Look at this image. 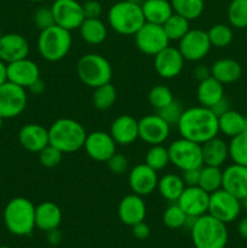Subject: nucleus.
Masks as SVG:
<instances>
[{"mask_svg": "<svg viewBox=\"0 0 247 248\" xmlns=\"http://www.w3.org/2000/svg\"><path fill=\"white\" fill-rule=\"evenodd\" d=\"M118 92L114 85L110 82L101 85V86L93 89L92 93V104L97 110H108L115 104Z\"/></svg>", "mask_w": 247, "mask_h": 248, "instance_id": "34", "label": "nucleus"}, {"mask_svg": "<svg viewBox=\"0 0 247 248\" xmlns=\"http://www.w3.org/2000/svg\"><path fill=\"white\" fill-rule=\"evenodd\" d=\"M184 57L178 47L167 46L154 56V68L162 79H173L182 73L184 68Z\"/></svg>", "mask_w": 247, "mask_h": 248, "instance_id": "16", "label": "nucleus"}, {"mask_svg": "<svg viewBox=\"0 0 247 248\" xmlns=\"http://www.w3.org/2000/svg\"><path fill=\"white\" fill-rule=\"evenodd\" d=\"M140 6L145 22L160 24V26H162L173 14L170 0H144Z\"/></svg>", "mask_w": 247, "mask_h": 248, "instance_id": "29", "label": "nucleus"}, {"mask_svg": "<svg viewBox=\"0 0 247 248\" xmlns=\"http://www.w3.org/2000/svg\"><path fill=\"white\" fill-rule=\"evenodd\" d=\"M245 131H247V116L245 119Z\"/></svg>", "mask_w": 247, "mask_h": 248, "instance_id": "59", "label": "nucleus"}, {"mask_svg": "<svg viewBox=\"0 0 247 248\" xmlns=\"http://www.w3.org/2000/svg\"><path fill=\"white\" fill-rule=\"evenodd\" d=\"M118 216L121 223L128 227L143 222L147 216V205L143 200V196L135 193L124 196L119 202Z\"/></svg>", "mask_w": 247, "mask_h": 248, "instance_id": "20", "label": "nucleus"}, {"mask_svg": "<svg viewBox=\"0 0 247 248\" xmlns=\"http://www.w3.org/2000/svg\"><path fill=\"white\" fill-rule=\"evenodd\" d=\"M18 142L28 152L39 153L46 145L50 144L48 128L40 125V124H27L19 130Z\"/></svg>", "mask_w": 247, "mask_h": 248, "instance_id": "23", "label": "nucleus"}, {"mask_svg": "<svg viewBox=\"0 0 247 248\" xmlns=\"http://www.w3.org/2000/svg\"><path fill=\"white\" fill-rule=\"evenodd\" d=\"M237 232L242 239L247 240V217H244L237 225Z\"/></svg>", "mask_w": 247, "mask_h": 248, "instance_id": "54", "label": "nucleus"}, {"mask_svg": "<svg viewBox=\"0 0 247 248\" xmlns=\"http://www.w3.org/2000/svg\"><path fill=\"white\" fill-rule=\"evenodd\" d=\"M62 210L52 201H44L35 206V228L41 232L58 229L62 223Z\"/></svg>", "mask_w": 247, "mask_h": 248, "instance_id": "25", "label": "nucleus"}, {"mask_svg": "<svg viewBox=\"0 0 247 248\" xmlns=\"http://www.w3.org/2000/svg\"><path fill=\"white\" fill-rule=\"evenodd\" d=\"M173 99L174 97L171 89L165 86V85H156V86L152 87L149 93H148V102L157 111L169 106Z\"/></svg>", "mask_w": 247, "mask_h": 248, "instance_id": "42", "label": "nucleus"}, {"mask_svg": "<svg viewBox=\"0 0 247 248\" xmlns=\"http://www.w3.org/2000/svg\"><path fill=\"white\" fill-rule=\"evenodd\" d=\"M222 188L241 201L247 198V166L237 164L228 166L223 171Z\"/></svg>", "mask_w": 247, "mask_h": 248, "instance_id": "22", "label": "nucleus"}, {"mask_svg": "<svg viewBox=\"0 0 247 248\" xmlns=\"http://www.w3.org/2000/svg\"><path fill=\"white\" fill-rule=\"evenodd\" d=\"M80 38L90 45H99L108 35V29L101 18H85L79 27Z\"/></svg>", "mask_w": 247, "mask_h": 248, "instance_id": "30", "label": "nucleus"}, {"mask_svg": "<svg viewBox=\"0 0 247 248\" xmlns=\"http://www.w3.org/2000/svg\"><path fill=\"white\" fill-rule=\"evenodd\" d=\"M208 39L213 47L224 48L232 43L234 33L232 27L224 23H217L207 31Z\"/></svg>", "mask_w": 247, "mask_h": 248, "instance_id": "37", "label": "nucleus"}, {"mask_svg": "<svg viewBox=\"0 0 247 248\" xmlns=\"http://www.w3.org/2000/svg\"><path fill=\"white\" fill-rule=\"evenodd\" d=\"M184 189L185 184L182 179V176L176 173H166L157 181L156 190L159 191L160 196L170 202H177Z\"/></svg>", "mask_w": 247, "mask_h": 248, "instance_id": "31", "label": "nucleus"}, {"mask_svg": "<svg viewBox=\"0 0 247 248\" xmlns=\"http://www.w3.org/2000/svg\"><path fill=\"white\" fill-rule=\"evenodd\" d=\"M162 27L170 41H179L190 31V21L173 12Z\"/></svg>", "mask_w": 247, "mask_h": 248, "instance_id": "33", "label": "nucleus"}, {"mask_svg": "<svg viewBox=\"0 0 247 248\" xmlns=\"http://www.w3.org/2000/svg\"><path fill=\"white\" fill-rule=\"evenodd\" d=\"M157 172L147 164H138L130 170L128 173V186L131 191L139 196L150 195L157 186Z\"/></svg>", "mask_w": 247, "mask_h": 248, "instance_id": "17", "label": "nucleus"}, {"mask_svg": "<svg viewBox=\"0 0 247 248\" xmlns=\"http://www.w3.org/2000/svg\"><path fill=\"white\" fill-rule=\"evenodd\" d=\"M193 74H194V78H195L198 81H202V80L207 79V78L211 77V68L207 67L206 64L200 63V64L195 65V68H194L193 70Z\"/></svg>", "mask_w": 247, "mask_h": 248, "instance_id": "50", "label": "nucleus"}, {"mask_svg": "<svg viewBox=\"0 0 247 248\" xmlns=\"http://www.w3.org/2000/svg\"><path fill=\"white\" fill-rule=\"evenodd\" d=\"M51 9L56 24L69 31L79 29L85 19L82 4L77 0H55Z\"/></svg>", "mask_w": 247, "mask_h": 248, "instance_id": "13", "label": "nucleus"}, {"mask_svg": "<svg viewBox=\"0 0 247 248\" xmlns=\"http://www.w3.org/2000/svg\"><path fill=\"white\" fill-rule=\"evenodd\" d=\"M107 166L111 173L124 174L128 170V160L124 154L115 153L107 160Z\"/></svg>", "mask_w": 247, "mask_h": 248, "instance_id": "46", "label": "nucleus"}, {"mask_svg": "<svg viewBox=\"0 0 247 248\" xmlns=\"http://www.w3.org/2000/svg\"><path fill=\"white\" fill-rule=\"evenodd\" d=\"M210 193L199 186H185L177 203L188 217L198 218L208 212Z\"/></svg>", "mask_w": 247, "mask_h": 248, "instance_id": "18", "label": "nucleus"}, {"mask_svg": "<svg viewBox=\"0 0 247 248\" xmlns=\"http://www.w3.org/2000/svg\"><path fill=\"white\" fill-rule=\"evenodd\" d=\"M132 234L137 240H147L150 236V228L147 223L143 222L137 223V224L132 225Z\"/></svg>", "mask_w": 247, "mask_h": 248, "instance_id": "49", "label": "nucleus"}, {"mask_svg": "<svg viewBox=\"0 0 247 248\" xmlns=\"http://www.w3.org/2000/svg\"><path fill=\"white\" fill-rule=\"evenodd\" d=\"M133 36L138 50L148 56H155L170 45V39L160 24L145 22Z\"/></svg>", "mask_w": 247, "mask_h": 248, "instance_id": "11", "label": "nucleus"}, {"mask_svg": "<svg viewBox=\"0 0 247 248\" xmlns=\"http://www.w3.org/2000/svg\"><path fill=\"white\" fill-rule=\"evenodd\" d=\"M45 89H46L45 82H44V80L40 78V79L36 80L35 82H33V84L28 87V91L31 92L33 94H41L44 93Z\"/></svg>", "mask_w": 247, "mask_h": 248, "instance_id": "53", "label": "nucleus"}, {"mask_svg": "<svg viewBox=\"0 0 247 248\" xmlns=\"http://www.w3.org/2000/svg\"><path fill=\"white\" fill-rule=\"evenodd\" d=\"M210 39L207 31L190 29L183 38L179 40L178 50L181 51L184 60L189 62H200L211 51Z\"/></svg>", "mask_w": 247, "mask_h": 248, "instance_id": "12", "label": "nucleus"}, {"mask_svg": "<svg viewBox=\"0 0 247 248\" xmlns=\"http://www.w3.org/2000/svg\"><path fill=\"white\" fill-rule=\"evenodd\" d=\"M227 16L229 24L234 28H247V0H232Z\"/></svg>", "mask_w": 247, "mask_h": 248, "instance_id": "38", "label": "nucleus"}, {"mask_svg": "<svg viewBox=\"0 0 247 248\" xmlns=\"http://www.w3.org/2000/svg\"><path fill=\"white\" fill-rule=\"evenodd\" d=\"M224 96V85L213 77L199 81L196 89V98L200 106L211 108Z\"/></svg>", "mask_w": 247, "mask_h": 248, "instance_id": "27", "label": "nucleus"}, {"mask_svg": "<svg viewBox=\"0 0 247 248\" xmlns=\"http://www.w3.org/2000/svg\"><path fill=\"white\" fill-rule=\"evenodd\" d=\"M242 75V67L232 58H220L211 65V77L223 85L237 81Z\"/></svg>", "mask_w": 247, "mask_h": 248, "instance_id": "28", "label": "nucleus"}, {"mask_svg": "<svg viewBox=\"0 0 247 248\" xmlns=\"http://www.w3.org/2000/svg\"><path fill=\"white\" fill-rule=\"evenodd\" d=\"M241 212V200L235 198L223 188L210 194L208 215L217 218L220 222L229 224L232 223Z\"/></svg>", "mask_w": 247, "mask_h": 248, "instance_id": "10", "label": "nucleus"}, {"mask_svg": "<svg viewBox=\"0 0 247 248\" xmlns=\"http://www.w3.org/2000/svg\"><path fill=\"white\" fill-rule=\"evenodd\" d=\"M2 35H4V34H2V33H1V31H0V39H1V36H2Z\"/></svg>", "mask_w": 247, "mask_h": 248, "instance_id": "62", "label": "nucleus"}, {"mask_svg": "<svg viewBox=\"0 0 247 248\" xmlns=\"http://www.w3.org/2000/svg\"><path fill=\"white\" fill-rule=\"evenodd\" d=\"M186 220H188V216L179 207L177 202H172V205H170L162 215V222L170 229L184 228L186 224Z\"/></svg>", "mask_w": 247, "mask_h": 248, "instance_id": "41", "label": "nucleus"}, {"mask_svg": "<svg viewBox=\"0 0 247 248\" xmlns=\"http://www.w3.org/2000/svg\"><path fill=\"white\" fill-rule=\"evenodd\" d=\"M77 74L80 81L91 89L110 82L113 68L110 62L99 53H86L77 63Z\"/></svg>", "mask_w": 247, "mask_h": 248, "instance_id": "7", "label": "nucleus"}, {"mask_svg": "<svg viewBox=\"0 0 247 248\" xmlns=\"http://www.w3.org/2000/svg\"><path fill=\"white\" fill-rule=\"evenodd\" d=\"M145 164L156 172L166 169L167 165L170 164L169 148L164 147L162 144L150 145L145 154Z\"/></svg>", "mask_w": 247, "mask_h": 248, "instance_id": "39", "label": "nucleus"}, {"mask_svg": "<svg viewBox=\"0 0 247 248\" xmlns=\"http://www.w3.org/2000/svg\"><path fill=\"white\" fill-rule=\"evenodd\" d=\"M31 46L22 34L7 33L0 39V60L6 64L28 57Z\"/></svg>", "mask_w": 247, "mask_h": 248, "instance_id": "21", "label": "nucleus"}, {"mask_svg": "<svg viewBox=\"0 0 247 248\" xmlns=\"http://www.w3.org/2000/svg\"><path fill=\"white\" fill-rule=\"evenodd\" d=\"M0 248H12V247H9V246H0Z\"/></svg>", "mask_w": 247, "mask_h": 248, "instance_id": "61", "label": "nucleus"}, {"mask_svg": "<svg viewBox=\"0 0 247 248\" xmlns=\"http://www.w3.org/2000/svg\"><path fill=\"white\" fill-rule=\"evenodd\" d=\"M113 140L119 145L133 144L139 138L138 120L128 114H123L113 120L109 131Z\"/></svg>", "mask_w": 247, "mask_h": 248, "instance_id": "24", "label": "nucleus"}, {"mask_svg": "<svg viewBox=\"0 0 247 248\" xmlns=\"http://www.w3.org/2000/svg\"><path fill=\"white\" fill-rule=\"evenodd\" d=\"M46 239H47V242L52 246H57V245L61 244L62 241V232H60L58 229H53L50 230V232H46Z\"/></svg>", "mask_w": 247, "mask_h": 248, "instance_id": "52", "label": "nucleus"}, {"mask_svg": "<svg viewBox=\"0 0 247 248\" xmlns=\"http://www.w3.org/2000/svg\"><path fill=\"white\" fill-rule=\"evenodd\" d=\"M223 171L220 167L207 166L203 165L200 170V179H199V186L202 188L207 193H213L222 188Z\"/></svg>", "mask_w": 247, "mask_h": 248, "instance_id": "36", "label": "nucleus"}, {"mask_svg": "<svg viewBox=\"0 0 247 248\" xmlns=\"http://www.w3.org/2000/svg\"><path fill=\"white\" fill-rule=\"evenodd\" d=\"M86 130L79 121L70 118L57 119L48 127L50 144L63 154L75 153L84 148Z\"/></svg>", "mask_w": 247, "mask_h": 248, "instance_id": "2", "label": "nucleus"}, {"mask_svg": "<svg viewBox=\"0 0 247 248\" xmlns=\"http://www.w3.org/2000/svg\"><path fill=\"white\" fill-rule=\"evenodd\" d=\"M2 121H4V119L0 118V130H1V127H2Z\"/></svg>", "mask_w": 247, "mask_h": 248, "instance_id": "60", "label": "nucleus"}, {"mask_svg": "<svg viewBox=\"0 0 247 248\" xmlns=\"http://www.w3.org/2000/svg\"><path fill=\"white\" fill-rule=\"evenodd\" d=\"M38 154L39 161H40L41 166H44L45 169H53V167L58 166L62 161L63 156V153L51 144L46 145Z\"/></svg>", "mask_w": 247, "mask_h": 248, "instance_id": "43", "label": "nucleus"}, {"mask_svg": "<svg viewBox=\"0 0 247 248\" xmlns=\"http://www.w3.org/2000/svg\"><path fill=\"white\" fill-rule=\"evenodd\" d=\"M245 119L246 116L236 110L229 109L218 116V126H219V132L223 133L227 137H235L245 131Z\"/></svg>", "mask_w": 247, "mask_h": 248, "instance_id": "32", "label": "nucleus"}, {"mask_svg": "<svg viewBox=\"0 0 247 248\" xmlns=\"http://www.w3.org/2000/svg\"><path fill=\"white\" fill-rule=\"evenodd\" d=\"M171 126L159 114H149L138 120L139 138L149 145L165 143L169 138Z\"/></svg>", "mask_w": 247, "mask_h": 248, "instance_id": "14", "label": "nucleus"}, {"mask_svg": "<svg viewBox=\"0 0 247 248\" xmlns=\"http://www.w3.org/2000/svg\"><path fill=\"white\" fill-rule=\"evenodd\" d=\"M2 217L6 229L16 236H28L35 229V205L27 198L11 199Z\"/></svg>", "mask_w": 247, "mask_h": 248, "instance_id": "3", "label": "nucleus"}, {"mask_svg": "<svg viewBox=\"0 0 247 248\" xmlns=\"http://www.w3.org/2000/svg\"><path fill=\"white\" fill-rule=\"evenodd\" d=\"M210 109L216 114V115L220 116L222 114H224L225 111H228L229 109H232V108H230V102L228 101L225 97H223L220 101H218L217 103H216L213 107H211Z\"/></svg>", "mask_w": 247, "mask_h": 248, "instance_id": "51", "label": "nucleus"}, {"mask_svg": "<svg viewBox=\"0 0 247 248\" xmlns=\"http://www.w3.org/2000/svg\"><path fill=\"white\" fill-rule=\"evenodd\" d=\"M203 165L220 167L229 157V145L224 140L213 137L212 140L201 144Z\"/></svg>", "mask_w": 247, "mask_h": 248, "instance_id": "26", "label": "nucleus"}, {"mask_svg": "<svg viewBox=\"0 0 247 248\" xmlns=\"http://www.w3.org/2000/svg\"><path fill=\"white\" fill-rule=\"evenodd\" d=\"M108 23L120 35H135L145 23L142 6L128 0L115 2L108 11Z\"/></svg>", "mask_w": 247, "mask_h": 248, "instance_id": "5", "label": "nucleus"}, {"mask_svg": "<svg viewBox=\"0 0 247 248\" xmlns=\"http://www.w3.org/2000/svg\"><path fill=\"white\" fill-rule=\"evenodd\" d=\"M28 104L27 90L11 81L0 85V118L14 119L21 115Z\"/></svg>", "mask_w": 247, "mask_h": 248, "instance_id": "9", "label": "nucleus"}, {"mask_svg": "<svg viewBox=\"0 0 247 248\" xmlns=\"http://www.w3.org/2000/svg\"><path fill=\"white\" fill-rule=\"evenodd\" d=\"M7 81V64L4 61L0 60V85Z\"/></svg>", "mask_w": 247, "mask_h": 248, "instance_id": "55", "label": "nucleus"}, {"mask_svg": "<svg viewBox=\"0 0 247 248\" xmlns=\"http://www.w3.org/2000/svg\"><path fill=\"white\" fill-rule=\"evenodd\" d=\"M183 111H184V108L183 106H182L181 102L173 99L169 106L160 109V110L157 111V114H159V115L161 116V118L164 119L170 126H173V125L177 126V124H178Z\"/></svg>", "mask_w": 247, "mask_h": 248, "instance_id": "44", "label": "nucleus"}, {"mask_svg": "<svg viewBox=\"0 0 247 248\" xmlns=\"http://www.w3.org/2000/svg\"><path fill=\"white\" fill-rule=\"evenodd\" d=\"M177 127L181 137L199 144L217 137L219 133L218 116L210 108L202 106L184 109Z\"/></svg>", "mask_w": 247, "mask_h": 248, "instance_id": "1", "label": "nucleus"}, {"mask_svg": "<svg viewBox=\"0 0 247 248\" xmlns=\"http://www.w3.org/2000/svg\"><path fill=\"white\" fill-rule=\"evenodd\" d=\"M85 18H101L103 14V7L102 4L97 0H87L82 4Z\"/></svg>", "mask_w": 247, "mask_h": 248, "instance_id": "47", "label": "nucleus"}, {"mask_svg": "<svg viewBox=\"0 0 247 248\" xmlns=\"http://www.w3.org/2000/svg\"><path fill=\"white\" fill-rule=\"evenodd\" d=\"M170 162L181 171L203 166L201 144L181 137L169 145Z\"/></svg>", "mask_w": 247, "mask_h": 248, "instance_id": "8", "label": "nucleus"}, {"mask_svg": "<svg viewBox=\"0 0 247 248\" xmlns=\"http://www.w3.org/2000/svg\"><path fill=\"white\" fill-rule=\"evenodd\" d=\"M40 79V68L28 57L7 64V80L28 90L33 82Z\"/></svg>", "mask_w": 247, "mask_h": 248, "instance_id": "19", "label": "nucleus"}, {"mask_svg": "<svg viewBox=\"0 0 247 248\" xmlns=\"http://www.w3.org/2000/svg\"><path fill=\"white\" fill-rule=\"evenodd\" d=\"M200 169H191L186 171H182V179H183L185 186H199V179H200Z\"/></svg>", "mask_w": 247, "mask_h": 248, "instance_id": "48", "label": "nucleus"}, {"mask_svg": "<svg viewBox=\"0 0 247 248\" xmlns=\"http://www.w3.org/2000/svg\"><path fill=\"white\" fill-rule=\"evenodd\" d=\"M190 234L195 248H225L229 240L227 224L208 213L196 218Z\"/></svg>", "mask_w": 247, "mask_h": 248, "instance_id": "4", "label": "nucleus"}, {"mask_svg": "<svg viewBox=\"0 0 247 248\" xmlns=\"http://www.w3.org/2000/svg\"><path fill=\"white\" fill-rule=\"evenodd\" d=\"M33 22L35 24L36 28L40 31L48 28V27L55 26V17H53V12L51 6H40L34 11L33 15Z\"/></svg>", "mask_w": 247, "mask_h": 248, "instance_id": "45", "label": "nucleus"}, {"mask_svg": "<svg viewBox=\"0 0 247 248\" xmlns=\"http://www.w3.org/2000/svg\"><path fill=\"white\" fill-rule=\"evenodd\" d=\"M31 2H44V1H47V0H29Z\"/></svg>", "mask_w": 247, "mask_h": 248, "instance_id": "58", "label": "nucleus"}, {"mask_svg": "<svg viewBox=\"0 0 247 248\" xmlns=\"http://www.w3.org/2000/svg\"><path fill=\"white\" fill-rule=\"evenodd\" d=\"M174 14L185 17L189 21L198 19L205 10L203 0H170Z\"/></svg>", "mask_w": 247, "mask_h": 248, "instance_id": "35", "label": "nucleus"}, {"mask_svg": "<svg viewBox=\"0 0 247 248\" xmlns=\"http://www.w3.org/2000/svg\"><path fill=\"white\" fill-rule=\"evenodd\" d=\"M228 145H229V156L232 162L247 166V131L232 137Z\"/></svg>", "mask_w": 247, "mask_h": 248, "instance_id": "40", "label": "nucleus"}, {"mask_svg": "<svg viewBox=\"0 0 247 248\" xmlns=\"http://www.w3.org/2000/svg\"><path fill=\"white\" fill-rule=\"evenodd\" d=\"M72 33L55 24L40 31L36 45L44 60L47 62H60L67 57L72 48Z\"/></svg>", "mask_w": 247, "mask_h": 248, "instance_id": "6", "label": "nucleus"}, {"mask_svg": "<svg viewBox=\"0 0 247 248\" xmlns=\"http://www.w3.org/2000/svg\"><path fill=\"white\" fill-rule=\"evenodd\" d=\"M242 202H244V207H245V210L247 211V198H245L244 200H242Z\"/></svg>", "mask_w": 247, "mask_h": 248, "instance_id": "57", "label": "nucleus"}, {"mask_svg": "<svg viewBox=\"0 0 247 248\" xmlns=\"http://www.w3.org/2000/svg\"><path fill=\"white\" fill-rule=\"evenodd\" d=\"M116 143L109 132L93 131L87 133L84 149L87 156L97 162H107V160L116 153Z\"/></svg>", "mask_w": 247, "mask_h": 248, "instance_id": "15", "label": "nucleus"}, {"mask_svg": "<svg viewBox=\"0 0 247 248\" xmlns=\"http://www.w3.org/2000/svg\"><path fill=\"white\" fill-rule=\"evenodd\" d=\"M128 1L135 2V4H138V5H142V2L144 1V0H128Z\"/></svg>", "mask_w": 247, "mask_h": 248, "instance_id": "56", "label": "nucleus"}]
</instances>
